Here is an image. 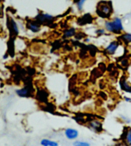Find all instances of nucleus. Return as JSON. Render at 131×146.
Here are the masks:
<instances>
[{
    "label": "nucleus",
    "mask_w": 131,
    "mask_h": 146,
    "mask_svg": "<svg viewBox=\"0 0 131 146\" xmlns=\"http://www.w3.org/2000/svg\"><path fill=\"white\" fill-rule=\"evenodd\" d=\"M74 145H79V146L89 145V144H87V143H84V142H76V143H74Z\"/></svg>",
    "instance_id": "dca6fc26"
},
{
    "label": "nucleus",
    "mask_w": 131,
    "mask_h": 146,
    "mask_svg": "<svg viewBox=\"0 0 131 146\" xmlns=\"http://www.w3.org/2000/svg\"><path fill=\"white\" fill-rule=\"evenodd\" d=\"M112 12V7L110 4L107 1H100L97 5V12L98 15L104 18L110 17Z\"/></svg>",
    "instance_id": "f03ea898"
},
{
    "label": "nucleus",
    "mask_w": 131,
    "mask_h": 146,
    "mask_svg": "<svg viewBox=\"0 0 131 146\" xmlns=\"http://www.w3.org/2000/svg\"><path fill=\"white\" fill-rule=\"evenodd\" d=\"M97 33H100V35L103 34V33H104V30H103V29H100V30H98L97 31Z\"/></svg>",
    "instance_id": "a211bd4d"
},
{
    "label": "nucleus",
    "mask_w": 131,
    "mask_h": 146,
    "mask_svg": "<svg viewBox=\"0 0 131 146\" xmlns=\"http://www.w3.org/2000/svg\"><path fill=\"white\" fill-rule=\"evenodd\" d=\"M121 87L122 90H124L125 91L131 92V86L128 84L125 79H122Z\"/></svg>",
    "instance_id": "6e6552de"
},
{
    "label": "nucleus",
    "mask_w": 131,
    "mask_h": 146,
    "mask_svg": "<svg viewBox=\"0 0 131 146\" xmlns=\"http://www.w3.org/2000/svg\"><path fill=\"white\" fill-rule=\"evenodd\" d=\"M122 41L125 44H129L131 43V33H125L121 36Z\"/></svg>",
    "instance_id": "1a4fd4ad"
},
{
    "label": "nucleus",
    "mask_w": 131,
    "mask_h": 146,
    "mask_svg": "<svg viewBox=\"0 0 131 146\" xmlns=\"http://www.w3.org/2000/svg\"><path fill=\"white\" fill-rule=\"evenodd\" d=\"M8 28L9 29L10 35L12 36H16L19 33V29L17 24L12 18L8 19Z\"/></svg>",
    "instance_id": "7ed1b4c3"
},
{
    "label": "nucleus",
    "mask_w": 131,
    "mask_h": 146,
    "mask_svg": "<svg viewBox=\"0 0 131 146\" xmlns=\"http://www.w3.org/2000/svg\"><path fill=\"white\" fill-rule=\"evenodd\" d=\"M36 19L38 23H47V22H49V21H53L54 18L53 16L51 15L43 13V14L38 15Z\"/></svg>",
    "instance_id": "20e7f679"
},
{
    "label": "nucleus",
    "mask_w": 131,
    "mask_h": 146,
    "mask_svg": "<svg viewBox=\"0 0 131 146\" xmlns=\"http://www.w3.org/2000/svg\"><path fill=\"white\" fill-rule=\"evenodd\" d=\"M3 16V9H2V7H1V4L0 3V17H1Z\"/></svg>",
    "instance_id": "f3484780"
},
{
    "label": "nucleus",
    "mask_w": 131,
    "mask_h": 146,
    "mask_svg": "<svg viewBox=\"0 0 131 146\" xmlns=\"http://www.w3.org/2000/svg\"><path fill=\"white\" fill-rule=\"evenodd\" d=\"M105 26L106 29L108 31L116 34L120 33L122 31H123V29H124L122 21L119 18H115L113 21H111V22L107 21L105 23Z\"/></svg>",
    "instance_id": "f257e3e1"
},
{
    "label": "nucleus",
    "mask_w": 131,
    "mask_h": 146,
    "mask_svg": "<svg viewBox=\"0 0 131 146\" xmlns=\"http://www.w3.org/2000/svg\"><path fill=\"white\" fill-rule=\"evenodd\" d=\"M28 93L29 90H28V88H24L23 90L17 91V93L18 94V95L23 97L26 96L28 94Z\"/></svg>",
    "instance_id": "9b49d317"
},
{
    "label": "nucleus",
    "mask_w": 131,
    "mask_h": 146,
    "mask_svg": "<svg viewBox=\"0 0 131 146\" xmlns=\"http://www.w3.org/2000/svg\"><path fill=\"white\" fill-rule=\"evenodd\" d=\"M118 45H119V44L118 42L114 41V42H111L110 45L106 48V50H107V52L109 54H113L115 52L116 48L118 47Z\"/></svg>",
    "instance_id": "423d86ee"
},
{
    "label": "nucleus",
    "mask_w": 131,
    "mask_h": 146,
    "mask_svg": "<svg viewBox=\"0 0 131 146\" xmlns=\"http://www.w3.org/2000/svg\"><path fill=\"white\" fill-rule=\"evenodd\" d=\"M125 137V139H126V142L128 143V144L131 145V129L127 131Z\"/></svg>",
    "instance_id": "4468645a"
},
{
    "label": "nucleus",
    "mask_w": 131,
    "mask_h": 146,
    "mask_svg": "<svg viewBox=\"0 0 131 146\" xmlns=\"http://www.w3.org/2000/svg\"><path fill=\"white\" fill-rule=\"evenodd\" d=\"M0 28H1V26H0Z\"/></svg>",
    "instance_id": "6ab92c4d"
},
{
    "label": "nucleus",
    "mask_w": 131,
    "mask_h": 146,
    "mask_svg": "<svg viewBox=\"0 0 131 146\" xmlns=\"http://www.w3.org/2000/svg\"><path fill=\"white\" fill-rule=\"evenodd\" d=\"M65 135L69 139H76L78 135V132L77 130L74 129H67L65 131Z\"/></svg>",
    "instance_id": "0eeeda50"
},
{
    "label": "nucleus",
    "mask_w": 131,
    "mask_h": 146,
    "mask_svg": "<svg viewBox=\"0 0 131 146\" xmlns=\"http://www.w3.org/2000/svg\"><path fill=\"white\" fill-rule=\"evenodd\" d=\"M27 27H28L29 29L34 33H37L39 32L40 29V26L39 23L37 22H30L27 24Z\"/></svg>",
    "instance_id": "39448f33"
},
{
    "label": "nucleus",
    "mask_w": 131,
    "mask_h": 146,
    "mask_svg": "<svg viewBox=\"0 0 131 146\" xmlns=\"http://www.w3.org/2000/svg\"><path fill=\"white\" fill-rule=\"evenodd\" d=\"M76 33V31L74 28H71L70 29H68L64 33V37L65 38H69L74 36Z\"/></svg>",
    "instance_id": "9d476101"
},
{
    "label": "nucleus",
    "mask_w": 131,
    "mask_h": 146,
    "mask_svg": "<svg viewBox=\"0 0 131 146\" xmlns=\"http://www.w3.org/2000/svg\"><path fill=\"white\" fill-rule=\"evenodd\" d=\"M90 126L93 128L95 129V130L99 131L101 130V124L100 123L97 122V121H94V122L91 123Z\"/></svg>",
    "instance_id": "ddd939ff"
},
{
    "label": "nucleus",
    "mask_w": 131,
    "mask_h": 146,
    "mask_svg": "<svg viewBox=\"0 0 131 146\" xmlns=\"http://www.w3.org/2000/svg\"><path fill=\"white\" fill-rule=\"evenodd\" d=\"M85 1H86V0H79L78 2V7L79 10H83V5H84V3H85Z\"/></svg>",
    "instance_id": "2eb2a0df"
},
{
    "label": "nucleus",
    "mask_w": 131,
    "mask_h": 146,
    "mask_svg": "<svg viewBox=\"0 0 131 146\" xmlns=\"http://www.w3.org/2000/svg\"><path fill=\"white\" fill-rule=\"evenodd\" d=\"M41 144L43 145H51V146H55V145H58V144L54 142L53 141H50L49 140H42V142H41Z\"/></svg>",
    "instance_id": "f8f14e48"
}]
</instances>
